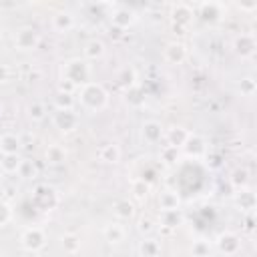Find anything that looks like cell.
I'll return each instance as SVG.
<instances>
[{
	"mask_svg": "<svg viewBox=\"0 0 257 257\" xmlns=\"http://www.w3.org/2000/svg\"><path fill=\"white\" fill-rule=\"evenodd\" d=\"M213 245H215V249L221 255L231 257V255H237L241 251V237L235 231H223V233L217 235V239H215Z\"/></svg>",
	"mask_w": 257,
	"mask_h": 257,
	"instance_id": "8",
	"label": "cell"
},
{
	"mask_svg": "<svg viewBox=\"0 0 257 257\" xmlns=\"http://www.w3.org/2000/svg\"><path fill=\"white\" fill-rule=\"evenodd\" d=\"M118 84L126 90V88H131V86H135L137 84V70L133 68V66H124L120 72H118Z\"/></svg>",
	"mask_w": 257,
	"mask_h": 257,
	"instance_id": "36",
	"label": "cell"
},
{
	"mask_svg": "<svg viewBox=\"0 0 257 257\" xmlns=\"http://www.w3.org/2000/svg\"><path fill=\"white\" fill-rule=\"evenodd\" d=\"M255 90H257V82H255L253 76H245V78H241V82H239V92H241L243 96H253Z\"/></svg>",
	"mask_w": 257,
	"mask_h": 257,
	"instance_id": "40",
	"label": "cell"
},
{
	"mask_svg": "<svg viewBox=\"0 0 257 257\" xmlns=\"http://www.w3.org/2000/svg\"><path fill=\"white\" fill-rule=\"evenodd\" d=\"M213 253H215V245H213V241H209L205 237L195 239L193 245H191V255L193 257H213Z\"/></svg>",
	"mask_w": 257,
	"mask_h": 257,
	"instance_id": "29",
	"label": "cell"
},
{
	"mask_svg": "<svg viewBox=\"0 0 257 257\" xmlns=\"http://www.w3.org/2000/svg\"><path fill=\"white\" fill-rule=\"evenodd\" d=\"M20 165H22L20 155H2L0 157V173L2 175H18Z\"/></svg>",
	"mask_w": 257,
	"mask_h": 257,
	"instance_id": "28",
	"label": "cell"
},
{
	"mask_svg": "<svg viewBox=\"0 0 257 257\" xmlns=\"http://www.w3.org/2000/svg\"><path fill=\"white\" fill-rule=\"evenodd\" d=\"M92 68L84 58H68L60 66V80L72 84L74 88H80L82 84L90 82Z\"/></svg>",
	"mask_w": 257,
	"mask_h": 257,
	"instance_id": "2",
	"label": "cell"
},
{
	"mask_svg": "<svg viewBox=\"0 0 257 257\" xmlns=\"http://www.w3.org/2000/svg\"><path fill=\"white\" fill-rule=\"evenodd\" d=\"M0 116H2V104H0Z\"/></svg>",
	"mask_w": 257,
	"mask_h": 257,
	"instance_id": "43",
	"label": "cell"
},
{
	"mask_svg": "<svg viewBox=\"0 0 257 257\" xmlns=\"http://www.w3.org/2000/svg\"><path fill=\"white\" fill-rule=\"evenodd\" d=\"M124 102H126L128 106H133V108L143 106V104H145V92H143V88H141L139 84L126 88V90H124Z\"/></svg>",
	"mask_w": 257,
	"mask_h": 257,
	"instance_id": "34",
	"label": "cell"
},
{
	"mask_svg": "<svg viewBox=\"0 0 257 257\" xmlns=\"http://www.w3.org/2000/svg\"><path fill=\"white\" fill-rule=\"evenodd\" d=\"M163 58L169 64H183L187 60V44L181 40H171L163 48Z\"/></svg>",
	"mask_w": 257,
	"mask_h": 257,
	"instance_id": "14",
	"label": "cell"
},
{
	"mask_svg": "<svg viewBox=\"0 0 257 257\" xmlns=\"http://www.w3.org/2000/svg\"><path fill=\"white\" fill-rule=\"evenodd\" d=\"M76 96H78V102L84 110L88 112H100L108 106V90L100 84V82H86L82 84L80 88H76Z\"/></svg>",
	"mask_w": 257,
	"mask_h": 257,
	"instance_id": "1",
	"label": "cell"
},
{
	"mask_svg": "<svg viewBox=\"0 0 257 257\" xmlns=\"http://www.w3.org/2000/svg\"><path fill=\"white\" fill-rule=\"evenodd\" d=\"M137 213V207L133 201L128 199H116L112 203V215L118 219V221H131Z\"/></svg>",
	"mask_w": 257,
	"mask_h": 257,
	"instance_id": "20",
	"label": "cell"
},
{
	"mask_svg": "<svg viewBox=\"0 0 257 257\" xmlns=\"http://www.w3.org/2000/svg\"><path fill=\"white\" fill-rule=\"evenodd\" d=\"M159 159H161L163 165L173 167V165H177L181 161V149L171 147V145H163L161 151H159Z\"/></svg>",
	"mask_w": 257,
	"mask_h": 257,
	"instance_id": "32",
	"label": "cell"
},
{
	"mask_svg": "<svg viewBox=\"0 0 257 257\" xmlns=\"http://www.w3.org/2000/svg\"><path fill=\"white\" fill-rule=\"evenodd\" d=\"M0 185H2V173H0Z\"/></svg>",
	"mask_w": 257,
	"mask_h": 257,
	"instance_id": "44",
	"label": "cell"
},
{
	"mask_svg": "<svg viewBox=\"0 0 257 257\" xmlns=\"http://www.w3.org/2000/svg\"><path fill=\"white\" fill-rule=\"evenodd\" d=\"M58 245L66 255H76L80 251V237L76 233H62L58 237Z\"/></svg>",
	"mask_w": 257,
	"mask_h": 257,
	"instance_id": "26",
	"label": "cell"
},
{
	"mask_svg": "<svg viewBox=\"0 0 257 257\" xmlns=\"http://www.w3.org/2000/svg\"><path fill=\"white\" fill-rule=\"evenodd\" d=\"M197 16H199L205 24H217V22H221L223 16H225V6H223L221 2H203V4H199Z\"/></svg>",
	"mask_w": 257,
	"mask_h": 257,
	"instance_id": "10",
	"label": "cell"
},
{
	"mask_svg": "<svg viewBox=\"0 0 257 257\" xmlns=\"http://www.w3.org/2000/svg\"><path fill=\"white\" fill-rule=\"evenodd\" d=\"M8 80H10V68H8V64L0 62V84H4Z\"/></svg>",
	"mask_w": 257,
	"mask_h": 257,
	"instance_id": "41",
	"label": "cell"
},
{
	"mask_svg": "<svg viewBox=\"0 0 257 257\" xmlns=\"http://www.w3.org/2000/svg\"><path fill=\"white\" fill-rule=\"evenodd\" d=\"M189 128H185V126H181V124H173V126H169L167 131H165V141H167V145H171V147H177V149H181L183 145H185V141H187V137H189Z\"/></svg>",
	"mask_w": 257,
	"mask_h": 257,
	"instance_id": "18",
	"label": "cell"
},
{
	"mask_svg": "<svg viewBox=\"0 0 257 257\" xmlns=\"http://www.w3.org/2000/svg\"><path fill=\"white\" fill-rule=\"evenodd\" d=\"M12 217H14V209H12V205H10L8 201L0 199V227H6V225L12 221Z\"/></svg>",
	"mask_w": 257,
	"mask_h": 257,
	"instance_id": "39",
	"label": "cell"
},
{
	"mask_svg": "<svg viewBox=\"0 0 257 257\" xmlns=\"http://www.w3.org/2000/svg\"><path fill=\"white\" fill-rule=\"evenodd\" d=\"M0 157H2V155H0Z\"/></svg>",
	"mask_w": 257,
	"mask_h": 257,
	"instance_id": "45",
	"label": "cell"
},
{
	"mask_svg": "<svg viewBox=\"0 0 257 257\" xmlns=\"http://www.w3.org/2000/svg\"><path fill=\"white\" fill-rule=\"evenodd\" d=\"M20 247L26 251V253H38L46 247V231L42 227H26L22 233H20Z\"/></svg>",
	"mask_w": 257,
	"mask_h": 257,
	"instance_id": "4",
	"label": "cell"
},
{
	"mask_svg": "<svg viewBox=\"0 0 257 257\" xmlns=\"http://www.w3.org/2000/svg\"><path fill=\"white\" fill-rule=\"evenodd\" d=\"M257 50V40L253 32H241L233 38V52L241 58H253Z\"/></svg>",
	"mask_w": 257,
	"mask_h": 257,
	"instance_id": "9",
	"label": "cell"
},
{
	"mask_svg": "<svg viewBox=\"0 0 257 257\" xmlns=\"http://www.w3.org/2000/svg\"><path fill=\"white\" fill-rule=\"evenodd\" d=\"M131 193H133V197H135V201H139V203H145L147 201V197H149V193H151V183H147L145 179H135L133 183H131Z\"/></svg>",
	"mask_w": 257,
	"mask_h": 257,
	"instance_id": "33",
	"label": "cell"
},
{
	"mask_svg": "<svg viewBox=\"0 0 257 257\" xmlns=\"http://www.w3.org/2000/svg\"><path fill=\"white\" fill-rule=\"evenodd\" d=\"M26 114H28V118H30L32 122H40V120L46 118L48 110H46V104H44L42 100H30V102L26 104Z\"/></svg>",
	"mask_w": 257,
	"mask_h": 257,
	"instance_id": "31",
	"label": "cell"
},
{
	"mask_svg": "<svg viewBox=\"0 0 257 257\" xmlns=\"http://www.w3.org/2000/svg\"><path fill=\"white\" fill-rule=\"evenodd\" d=\"M40 44V34L32 26H20L14 34V48L20 52H32Z\"/></svg>",
	"mask_w": 257,
	"mask_h": 257,
	"instance_id": "6",
	"label": "cell"
},
{
	"mask_svg": "<svg viewBox=\"0 0 257 257\" xmlns=\"http://www.w3.org/2000/svg\"><path fill=\"white\" fill-rule=\"evenodd\" d=\"M50 26H52L54 32H58V34H66V32H70V30L76 26V18H74V14L68 12V10H58V12L52 14Z\"/></svg>",
	"mask_w": 257,
	"mask_h": 257,
	"instance_id": "15",
	"label": "cell"
},
{
	"mask_svg": "<svg viewBox=\"0 0 257 257\" xmlns=\"http://www.w3.org/2000/svg\"><path fill=\"white\" fill-rule=\"evenodd\" d=\"M36 175H38V169H36L34 161L22 159V165H20V169H18V177H20V179H34Z\"/></svg>",
	"mask_w": 257,
	"mask_h": 257,
	"instance_id": "37",
	"label": "cell"
},
{
	"mask_svg": "<svg viewBox=\"0 0 257 257\" xmlns=\"http://www.w3.org/2000/svg\"><path fill=\"white\" fill-rule=\"evenodd\" d=\"M183 221H185V215H183L181 209H175V211H161V213H159V223H161V227H165L167 231L177 229L179 225H183Z\"/></svg>",
	"mask_w": 257,
	"mask_h": 257,
	"instance_id": "22",
	"label": "cell"
},
{
	"mask_svg": "<svg viewBox=\"0 0 257 257\" xmlns=\"http://www.w3.org/2000/svg\"><path fill=\"white\" fill-rule=\"evenodd\" d=\"M163 137H165V126H163L159 120L149 118V120H145V122L141 124V139H143V143H147V145H157V143L163 141Z\"/></svg>",
	"mask_w": 257,
	"mask_h": 257,
	"instance_id": "12",
	"label": "cell"
},
{
	"mask_svg": "<svg viewBox=\"0 0 257 257\" xmlns=\"http://www.w3.org/2000/svg\"><path fill=\"white\" fill-rule=\"evenodd\" d=\"M169 16H171V22H173L175 28H187L195 18V10L189 4L179 2V4L171 6V14Z\"/></svg>",
	"mask_w": 257,
	"mask_h": 257,
	"instance_id": "11",
	"label": "cell"
},
{
	"mask_svg": "<svg viewBox=\"0 0 257 257\" xmlns=\"http://www.w3.org/2000/svg\"><path fill=\"white\" fill-rule=\"evenodd\" d=\"M139 257H159L161 255V243L155 237H143L139 241Z\"/></svg>",
	"mask_w": 257,
	"mask_h": 257,
	"instance_id": "25",
	"label": "cell"
},
{
	"mask_svg": "<svg viewBox=\"0 0 257 257\" xmlns=\"http://www.w3.org/2000/svg\"><path fill=\"white\" fill-rule=\"evenodd\" d=\"M22 141L14 133H4L0 137V155H20Z\"/></svg>",
	"mask_w": 257,
	"mask_h": 257,
	"instance_id": "21",
	"label": "cell"
},
{
	"mask_svg": "<svg viewBox=\"0 0 257 257\" xmlns=\"http://www.w3.org/2000/svg\"><path fill=\"white\" fill-rule=\"evenodd\" d=\"M30 201H32V205H34L36 209H40V211H52V209L58 205V193H56L54 187L40 183V185H36V187L32 189Z\"/></svg>",
	"mask_w": 257,
	"mask_h": 257,
	"instance_id": "3",
	"label": "cell"
},
{
	"mask_svg": "<svg viewBox=\"0 0 257 257\" xmlns=\"http://www.w3.org/2000/svg\"><path fill=\"white\" fill-rule=\"evenodd\" d=\"M76 104V94L74 92H64V90H58L56 96H54V106L56 108H74Z\"/></svg>",
	"mask_w": 257,
	"mask_h": 257,
	"instance_id": "35",
	"label": "cell"
},
{
	"mask_svg": "<svg viewBox=\"0 0 257 257\" xmlns=\"http://www.w3.org/2000/svg\"><path fill=\"white\" fill-rule=\"evenodd\" d=\"M44 161L48 165H54V167L64 165V161H66V149L60 147V145H48L46 151H44Z\"/></svg>",
	"mask_w": 257,
	"mask_h": 257,
	"instance_id": "27",
	"label": "cell"
},
{
	"mask_svg": "<svg viewBox=\"0 0 257 257\" xmlns=\"http://www.w3.org/2000/svg\"><path fill=\"white\" fill-rule=\"evenodd\" d=\"M181 155L189 157V159H205L209 155V143L203 135L197 133H189L185 145L181 147Z\"/></svg>",
	"mask_w": 257,
	"mask_h": 257,
	"instance_id": "7",
	"label": "cell"
},
{
	"mask_svg": "<svg viewBox=\"0 0 257 257\" xmlns=\"http://www.w3.org/2000/svg\"><path fill=\"white\" fill-rule=\"evenodd\" d=\"M52 124L60 133L68 135V133H74L78 128L80 116H78V112L74 108H54V112H52Z\"/></svg>",
	"mask_w": 257,
	"mask_h": 257,
	"instance_id": "5",
	"label": "cell"
},
{
	"mask_svg": "<svg viewBox=\"0 0 257 257\" xmlns=\"http://www.w3.org/2000/svg\"><path fill=\"white\" fill-rule=\"evenodd\" d=\"M239 8H241V10H245V12H251V10H255V8H257V4H255V2H251V4H239Z\"/></svg>",
	"mask_w": 257,
	"mask_h": 257,
	"instance_id": "42",
	"label": "cell"
},
{
	"mask_svg": "<svg viewBox=\"0 0 257 257\" xmlns=\"http://www.w3.org/2000/svg\"><path fill=\"white\" fill-rule=\"evenodd\" d=\"M102 237H104V241H106L108 245H120V243L124 241V237H126V231H124V227H122L118 221H112V223L104 225Z\"/></svg>",
	"mask_w": 257,
	"mask_h": 257,
	"instance_id": "19",
	"label": "cell"
},
{
	"mask_svg": "<svg viewBox=\"0 0 257 257\" xmlns=\"http://www.w3.org/2000/svg\"><path fill=\"white\" fill-rule=\"evenodd\" d=\"M122 157V151L116 143H106L98 149V159L104 163V165H116Z\"/></svg>",
	"mask_w": 257,
	"mask_h": 257,
	"instance_id": "24",
	"label": "cell"
},
{
	"mask_svg": "<svg viewBox=\"0 0 257 257\" xmlns=\"http://www.w3.org/2000/svg\"><path fill=\"white\" fill-rule=\"evenodd\" d=\"M110 22H112L114 28L126 30V28H131L137 22V12L133 8H128V6H116L110 12Z\"/></svg>",
	"mask_w": 257,
	"mask_h": 257,
	"instance_id": "13",
	"label": "cell"
},
{
	"mask_svg": "<svg viewBox=\"0 0 257 257\" xmlns=\"http://www.w3.org/2000/svg\"><path fill=\"white\" fill-rule=\"evenodd\" d=\"M137 231L143 237H153V233H155V221L151 217H141L137 221Z\"/></svg>",
	"mask_w": 257,
	"mask_h": 257,
	"instance_id": "38",
	"label": "cell"
},
{
	"mask_svg": "<svg viewBox=\"0 0 257 257\" xmlns=\"http://www.w3.org/2000/svg\"><path fill=\"white\" fill-rule=\"evenodd\" d=\"M82 52H84V58H88V60H100L106 52V46L100 38H88L82 46Z\"/></svg>",
	"mask_w": 257,
	"mask_h": 257,
	"instance_id": "23",
	"label": "cell"
},
{
	"mask_svg": "<svg viewBox=\"0 0 257 257\" xmlns=\"http://www.w3.org/2000/svg\"><path fill=\"white\" fill-rule=\"evenodd\" d=\"M157 205H159V211H175V209H181V197L173 189H163L157 197Z\"/></svg>",
	"mask_w": 257,
	"mask_h": 257,
	"instance_id": "17",
	"label": "cell"
},
{
	"mask_svg": "<svg viewBox=\"0 0 257 257\" xmlns=\"http://www.w3.org/2000/svg\"><path fill=\"white\" fill-rule=\"evenodd\" d=\"M229 185H231L235 191L249 187V171H247L245 167H235V169L229 173Z\"/></svg>",
	"mask_w": 257,
	"mask_h": 257,
	"instance_id": "30",
	"label": "cell"
},
{
	"mask_svg": "<svg viewBox=\"0 0 257 257\" xmlns=\"http://www.w3.org/2000/svg\"><path fill=\"white\" fill-rule=\"evenodd\" d=\"M233 201H235V205L239 207V211H243V213H253V211H255V207H257L255 191H253V189H249V187L235 191Z\"/></svg>",
	"mask_w": 257,
	"mask_h": 257,
	"instance_id": "16",
	"label": "cell"
}]
</instances>
